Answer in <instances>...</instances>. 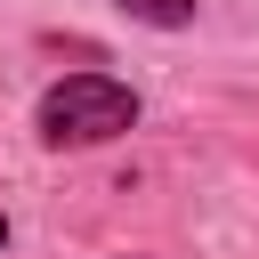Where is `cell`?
Returning a JSON list of instances; mask_svg holds the SVG:
<instances>
[{"label":"cell","mask_w":259,"mask_h":259,"mask_svg":"<svg viewBox=\"0 0 259 259\" xmlns=\"http://www.w3.org/2000/svg\"><path fill=\"white\" fill-rule=\"evenodd\" d=\"M146 121V97L121 81V73H65L40 89L32 105V138L49 154H89V146H113Z\"/></svg>","instance_id":"cell-1"},{"label":"cell","mask_w":259,"mask_h":259,"mask_svg":"<svg viewBox=\"0 0 259 259\" xmlns=\"http://www.w3.org/2000/svg\"><path fill=\"white\" fill-rule=\"evenodd\" d=\"M113 8H121L130 24H154V32H186L202 0H113Z\"/></svg>","instance_id":"cell-2"},{"label":"cell","mask_w":259,"mask_h":259,"mask_svg":"<svg viewBox=\"0 0 259 259\" xmlns=\"http://www.w3.org/2000/svg\"><path fill=\"white\" fill-rule=\"evenodd\" d=\"M8 235H16V227H8V210H0V251H8Z\"/></svg>","instance_id":"cell-3"},{"label":"cell","mask_w":259,"mask_h":259,"mask_svg":"<svg viewBox=\"0 0 259 259\" xmlns=\"http://www.w3.org/2000/svg\"><path fill=\"white\" fill-rule=\"evenodd\" d=\"M121 259H138V251H121Z\"/></svg>","instance_id":"cell-4"}]
</instances>
